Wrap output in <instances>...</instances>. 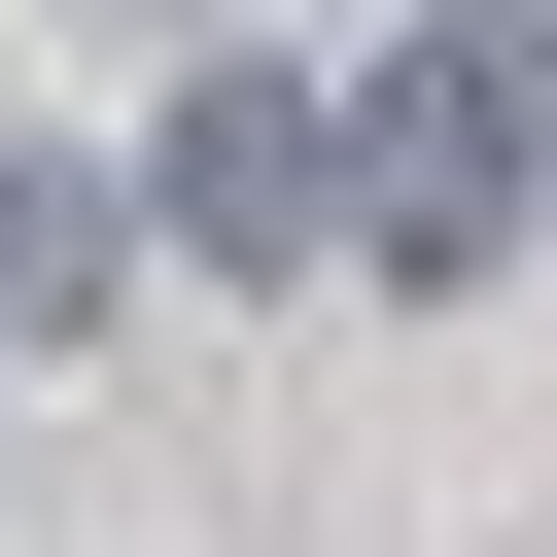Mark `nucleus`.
<instances>
[{
    "label": "nucleus",
    "mask_w": 557,
    "mask_h": 557,
    "mask_svg": "<svg viewBox=\"0 0 557 557\" xmlns=\"http://www.w3.org/2000/svg\"><path fill=\"white\" fill-rule=\"evenodd\" d=\"M522 174H557V35H418V70H348V278H487L522 244Z\"/></svg>",
    "instance_id": "1"
},
{
    "label": "nucleus",
    "mask_w": 557,
    "mask_h": 557,
    "mask_svg": "<svg viewBox=\"0 0 557 557\" xmlns=\"http://www.w3.org/2000/svg\"><path fill=\"white\" fill-rule=\"evenodd\" d=\"M139 209H174V278H348V70L209 35V70H174V139H139Z\"/></svg>",
    "instance_id": "2"
},
{
    "label": "nucleus",
    "mask_w": 557,
    "mask_h": 557,
    "mask_svg": "<svg viewBox=\"0 0 557 557\" xmlns=\"http://www.w3.org/2000/svg\"><path fill=\"white\" fill-rule=\"evenodd\" d=\"M139 244H174L139 174H0V348H104V313H139Z\"/></svg>",
    "instance_id": "3"
}]
</instances>
